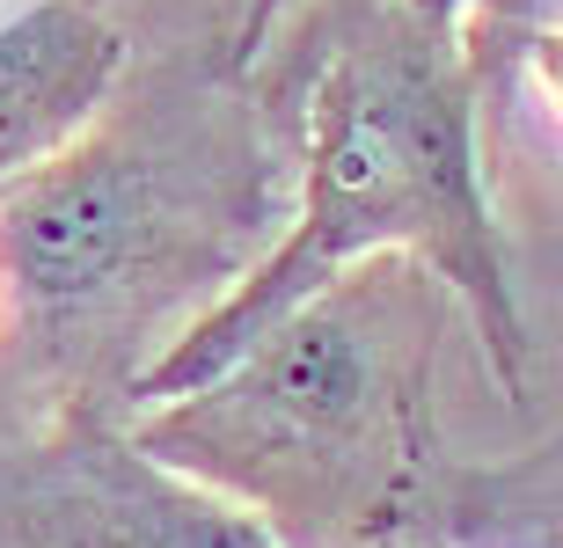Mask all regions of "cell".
I'll return each instance as SVG.
<instances>
[{
    "label": "cell",
    "instance_id": "obj_7",
    "mask_svg": "<svg viewBox=\"0 0 563 548\" xmlns=\"http://www.w3.org/2000/svg\"><path fill=\"white\" fill-rule=\"evenodd\" d=\"M542 8H549V0H483L476 15H483V22H498V30H512V22H534Z\"/></svg>",
    "mask_w": 563,
    "mask_h": 548
},
{
    "label": "cell",
    "instance_id": "obj_6",
    "mask_svg": "<svg viewBox=\"0 0 563 548\" xmlns=\"http://www.w3.org/2000/svg\"><path fill=\"white\" fill-rule=\"evenodd\" d=\"M410 22H424V30H439V37H461V22L476 15L483 0H396Z\"/></svg>",
    "mask_w": 563,
    "mask_h": 548
},
{
    "label": "cell",
    "instance_id": "obj_8",
    "mask_svg": "<svg viewBox=\"0 0 563 548\" xmlns=\"http://www.w3.org/2000/svg\"><path fill=\"white\" fill-rule=\"evenodd\" d=\"M534 66H542V81L556 88V103H563V30L556 37H534Z\"/></svg>",
    "mask_w": 563,
    "mask_h": 548
},
{
    "label": "cell",
    "instance_id": "obj_1",
    "mask_svg": "<svg viewBox=\"0 0 563 548\" xmlns=\"http://www.w3.org/2000/svg\"><path fill=\"white\" fill-rule=\"evenodd\" d=\"M374 256H418L476 315L505 388H520V315L476 169L461 37H439L410 15L330 59L308 96V176L286 242L234 278V293L212 300L184 337H168V351L132 380V402L154 410L206 388L272 322Z\"/></svg>",
    "mask_w": 563,
    "mask_h": 548
},
{
    "label": "cell",
    "instance_id": "obj_3",
    "mask_svg": "<svg viewBox=\"0 0 563 548\" xmlns=\"http://www.w3.org/2000/svg\"><path fill=\"white\" fill-rule=\"evenodd\" d=\"M176 234L162 169L125 139H74L0 183V293L37 322L103 315Z\"/></svg>",
    "mask_w": 563,
    "mask_h": 548
},
{
    "label": "cell",
    "instance_id": "obj_4",
    "mask_svg": "<svg viewBox=\"0 0 563 548\" xmlns=\"http://www.w3.org/2000/svg\"><path fill=\"white\" fill-rule=\"evenodd\" d=\"M22 548H286L250 505L154 461L140 439L74 432L22 476Z\"/></svg>",
    "mask_w": 563,
    "mask_h": 548
},
{
    "label": "cell",
    "instance_id": "obj_2",
    "mask_svg": "<svg viewBox=\"0 0 563 548\" xmlns=\"http://www.w3.org/2000/svg\"><path fill=\"white\" fill-rule=\"evenodd\" d=\"M439 293L418 256H374L206 388L154 402L132 439L250 505L286 548L380 541L424 476Z\"/></svg>",
    "mask_w": 563,
    "mask_h": 548
},
{
    "label": "cell",
    "instance_id": "obj_5",
    "mask_svg": "<svg viewBox=\"0 0 563 548\" xmlns=\"http://www.w3.org/2000/svg\"><path fill=\"white\" fill-rule=\"evenodd\" d=\"M125 37L96 0H37L0 30V183L74 147L110 103Z\"/></svg>",
    "mask_w": 563,
    "mask_h": 548
}]
</instances>
